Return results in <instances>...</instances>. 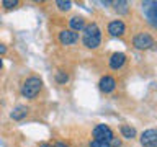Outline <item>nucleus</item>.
<instances>
[{"label":"nucleus","mask_w":157,"mask_h":147,"mask_svg":"<svg viewBox=\"0 0 157 147\" xmlns=\"http://www.w3.org/2000/svg\"><path fill=\"white\" fill-rule=\"evenodd\" d=\"M56 5H57V8L61 10V12H67V10H71V7H72V3L66 2V0H57Z\"/></svg>","instance_id":"15"},{"label":"nucleus","mask_w":157,"mask_h":147,"mask_svg":"<svg viewBox=\"0 0 157 147\" xmlns=\"http://www.w3.org/2000/svg\"><path fill=\"white\" fill-rule=\"evenodd\" d=\"M78 41V33L71 31V29H62L59 33V43L64 44V46H72Z\"/></svg>","instance_id":"5"},{"label":"nucleus","mask_w":157,"mask_h":147,"mask_svg":"<svg viewBox=\"0 0 157 147\" xmlns=\"http://www.w3.org/2000/svg\"><path fill=\"white\" fill-rule=\"evenodd\" d=\"M82 44L87 49H97L101 43V29L98 28L97 23H88L82 29Z\"/></svg>","instance_id":"1"},{"label":"nucleus","mask_w":157,"mask_h":147,"mask_svg":"<svg viewBox=\"0 0 157 147\" xmlns=\"http://www.w3.org/2000/svg\"><path fill=\"white\" fill-rule=\"evenodd\" d=\"M132 46L139 51H147L154 46V38L151 36L149 33H137L134 38H132Z\"/></svg>","instance_id":"3"},{"label":"nucleus","mask_w":157,"mask_h":147,"mask_svg":"<svg viewBox=\"0 0 157 147\" xmlns=\"http://www.w3.org/2000/svg\"><path fill=\"white\" fill-rule=\"evenodd\" d=\"M43 88V80L36 75L29 77L25 80V83L21 85V95L25 98H28V100H33V98H36V95L39 92H41Z\"/></svg>","instance_id":"2"},{"label":"nucleus","mask_w":157,"mask_h":147,"mask_svg":"<svg viewBox=\"0 0 157 147\" xmlns=\"http://www.w3.org/2000/svg\"><path fill=\"white\" fill-rule=\"evenodd\" d=\"M3 67V61H2V57H0V69Z\"/></svg>","instance_id":"22"},{"label":"nucleus","mask_w":157,"mask_h":147,"mask_svg":"<svg viewBox=\"0 0 157 147\" xmlns=\"http://www.w3.org/2000/svg\"><path fill=\"white\" fill-rule=\"evenodd\" d=\"M69 26H71V31H75V33L82 31V29L85 28V18L75 15V17H72L71 20H69Z\"/></svg>","instance_id":"11"},{"label":"nucleus","mask_w":157,"mask_h":147,"mask_svg":"<svg viewBox=\"0 0 157 147\" xmlns=\"http://www.w3.org/2000/svg\"><path fill=\"white\" fill-rule=\"evenodd\" d=\"M126 62V56L123 52H115L111 54V57L108 59V66H110V69H113V70H120V69L124 66Z\"/></svg>","instance_id":"9"},{"label":"nucleus","mask_w":157,"mask_h":147,"mask_svg":"<svg viewBox=\"0 0 157 147\" xmlns=\"http://www.w3.org/2000/svg\"><path fill=\"white\" fill-rule=\"evenodd\" d=\"M98 87H100V90H101L103 93H111V92L116 88L115 77H111V75H103V77L100 78V82H98Z\"/></svg>","instance_id":"7"},{"label":"nucleus","mask_w":157,"mask_h":147,"mask_svg":"<svg viewBox=\"0 0 157 147\" xmlns=\"http://www.w3.org/2000/svg\"><path fill=\"white\" fill-rule=\"evenodd\" d=\"M39 147H52V145L48 144V142H43V144H39Z\"/></svg>","instance_id":"21"},{"label":"nucleus","mask_w":157,"mask_h":147,"mask_svg":"<svg viewBox=\"0 0 157 147\" xmlns=\"http://www.w3.org/2000/svg\"><path fill=\"white\" fill-rule=\"evenodd\" d=\"M5 51H7V47H5L3 44H0V54H5Z\"/></svg>","instance_id":"20"},{"label":"nucleus","mask_w":157,"mask_h":147,"mask_svg":"<svg viewBox=\"0 0 157 147\" xmlns=\"http://www.w3.org/2000/svg\"><path fill=\"white\" fill-rule=\"evenodd\" d=\"M108 33L111 36H123L126 33V24L123 23V20H113L108 24Z\"/></svg>","instance_id":"8"},{"label":"nucleus","mask_w":157,"mask_h":147,"mask_svg":"<svg viewBox=\"0 0 157 147\" xmlns=\"http://www.w3.org/2000/svg\"><path fill=\"white\" fill-rule=\"evenodd\" d=\"M93 137H95V141H103V142H108L110 144V141L115 137V134H113L111 127L106 126V124H98L93 127Z\"/></svg>","instance_id":"4"},{"label":"nucleus","mask_w":157,"mask_h":147,"mask_svg":"<svg viewBox=\"0 0 157 147\" xmlns=\"http://www.w3.org/2000/svg\"><path fill=\"white\" fill-rule=\"evenodd\" d=\"M113 5H115V10H116V12L121 13V15L128 13V10H129V3L124 2V0H120V2H113Z\"/></svg>","instance_id":"13"},{"label":"nucleus","mask_w":157,"mask_h":147,"mask_svg":"<svg viewBox=\"0 0 157 147\" xmlns=\"http://www.w3.org/2000/svg\"><path fill=\"white\" fill-rule=\"evenodd\" d=\"M141 144L142 147H157V131L147 129L141 134Z\"/></svg>","instance_id":"6"},{"label":"nucleus","mask_w":157,"mask_h":147,"mask_svg":"<svg viewBox=\"0 0 157 147\" xmlns=\"http://www.w3.org/2000/svg\"><path fill=\"white\" fill-rule=\"evenodd\" d=\"M120 131H121V136L124 137V139H134L136 137V129L129 124H123L120 127Z\"/></svg>","instance_id":"12"},{"label":"nucleus","mask_w":157,"mask_h":147,"mask_svg":"<svg viewBox=\"0 0 157 147\" xmlns=\"http://www.w3.org/2000/svg\"><path fill=\"white\" fill-rule=\"evenodd\" d=\"M52 147H69L67 144H64V142H56V144H54Z\"/></svg>","instance_id":"19"},{"label":"nucleus","mask_w":157,"mask_h":147,"mask_svg":"<svg viewBox=\"0 0 157 147\" xmlns=\"http://www.w3.org/2000/svg\"><path fill=\"white\" fill-rule=\"evenodd\" d=\"M90 147H110L108 142H103V141H90Z\"/></svg>","instance_id":"17"},{"label":"nucleus","mask_w":157,"mask_h":147,"mask_svg":"<svg viewBox=\"0 0 157 147\" xmlns=\"http://www.w3.org/2000/svg\"><path fill=\"white\" fill-rule=\"evenodd\" d=\"M120 145H121L120 137H113V139L110 141V147H120Z\"/></svg>","instance_id":"18"},{"label":"nucleus","mask_w":157,"mask_h":147,"mask_svg":"<svg viewBox=\"0 0 157 147\" xmlns=\"http://www.w3.org/2000/svg\"><path fill=\"white\" fill-rule=\"evenodd\" d=\"M2 5L7 10H12V8H15L18 5V0H2Z\"/></svg>","instance_id":"16"},{"label":"nucleus","mask_w":157,"mask_h":147,"mask_svg":"<svg viewBox=\"0 0 157 147\" xmlns=\"http://www.w3.org/2000/svg\"><path fill=\"white\" fill-rule=\"evenodd\" d=\"M69 80V75L64 70H57L56 72V82L57 83H61V85H64V83H66Z\"/></svg>","instance_id":"14"},{"label":"nucleus","mask_w":157,"mask_h":147,"mask_svg":"<svg viewBox=\"0 0 157 147\" xmlns=\"http://www.w3.org/2000/svg\"><path fill=\"white\" fill-rule=\"evenodd\" d=\"M28 111H29V108H28V106L18 105V106H15V108H13V111H12V113H10V118H12L13 121H20V119H23V118H26Z\"/></svg>","instance_id":"10"}]
</instances>
